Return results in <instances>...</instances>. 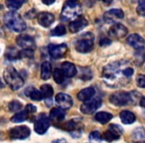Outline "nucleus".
Segmentation results:
<instances>
[{"mask_svg": "<svg viewBox=\"0 0 145 143\" xmlns=\"http://www.w3.org/2000/svg\"><path fill=\"white\" fill-rule=\"evenodd\" d=\"M123 64L121 63H113L105 66L103 70V81L107 85L111 87H116L121 84L122 78H125L123 75Z\"/></svg>", "mask_w": 145, "mask_h": 143, "instance_id": "obj_1", "label": "nucleus"}, {"mask_svg": "<svg viewBox=\"0 0 145 143\" xmlns=\"http://www.w3.org/2000/svg\"><path fill=\"white\" fill-rule=\"evenodd\" d=\"M82 13V5L80 0H67L61 13V20L68 22L76 19Z\"/></svg>", "mask_w": 145, "mask_h": 143, "instance_id": "obj_2", "label": "nucleus"}, {"mask_svg": "<svg viewBox=\"0 0 145 143\" xmlns=\"http://www.w3.org/2000/svg\"><path fill=\"white\" fill-rule=\"evenodd\" d=\"M5 26L14 32L21 33L26 29V24L22 17L15 11H9L4 15Z\"/></svg>", "mask_w": 145, "mask_h": 143, "instance_id": "obj_3", "label": "nucleus"}, {"mask_svg": "<svg viewBox=\"0 0 145 143\" xmlns=\"http://www.w3.org/2000/svg\"><path fill=\"white\" fill-rule=\"evenodd\" d=\"M3 76H4V80L6 84L10 87L12 91H18L24 85V81H23L22 77L19 75V73L13 67H8L5 69Z\"/></svg>", "mask_w": 145, "mask_h": 143, "instance_id": "obj_4", "label": "nucleus"}, {"mask_svg": "<svg viewBox=\"0 0 145 143\" xmlns=\"http://www.w3.org/2000/svg\"><path fill=\"white\" fill-rule=\"evenodd\" d=\"M76 50L80 53H89L93 48V36L91 33L84 34L76 42Z\"/></svg>", "mask_w": 145, "mask_h": 143, "instance_id": "obj_5", "label": "nucleus"}, {"mask_svg": "<svg viewBox=\"0 0 145 143\" xmlns=\"http://www.w3.org/2000/svg\"><path fill=\"white\" fill-rule=\"evenodd\" d=\"M109 101L112 104L116 105V106H123L132 101V97L131 95L126 91H117L114 93L109 97Z\"/></svg>", "mask_w": 145, "mask_h": 143, "instance_id": "obj_6", "label": "nucleus"}, {"mask_svg": "<svg viewBox=\"0 0 145 143\" xmlns=\"http://www.w3.org/2000/svg\"><path fill=\"white\" fill-rule=\"evenodd\" d=\"M50 127V116L45 113L40 114L35 121V131L38 134H44Z\"/></svg>", "mask_w": 145, "mask_h": 143, "instance_id": "obj_7", "label": "nucleus"}, {"mask_svg": "<svg viewBox=\"0 0 145 143\" xmlns=\"http://www.w3.org/2000/svg\"><path fill=\"white\" fill-rule=\"evenodd\" d=\"M101 105V97H95L93 99L85 101L81 106V111L85 114H91L93 113L99 106Z\"/></svg>", "mask_w": 145, "mask_h": 143, "instance_id": "obj_8", "label": "nucleus"}, {"mask_svg": "<svg viewBox=\"0 0 145 143\" xmlns=\"http://www.w3.org/2000/svg\"><path fill=\"white\" fill-rule=\"evenodd\" d=\"M122 132V129L116 124H110L108 126V129L103 133V138L105 139L108 142H111V141L117 140V139L120 138V134Z\"/></svg>", "mask_w": 145, "mask_h": 143, "instance_id": "obj_9", "label": "nucleus"}, {"mask_svg": "<svg viewBox=\"0 0 145 143\" xmlns=\"http://www.w3.org/2000/svg\"><path fill=\"white\" fill-rule=\"evenodd\" d=\"M124 17V13L120 9H111L108 10L107 12L105 13L103 15V20L108 24H115L119 20L123 19Z\"/></svg>", "mask_w": 145, "mask_h": 143, "instance_id": "obj_10", "label": "nucleus"}, {"mask_svg": "<svg viewBox=\"0 0 145 143\" xmlns=\"http://www.w3.org/2000/svg\"><path fill=\"white\" fill-rule=\"evenodd\" d=\"M68 51V47L66 44H59V45H49L48 52L53 59H61L65 56V54Z\"/></svg>", "mask_w": 145, "mask_h": 143, "instance_id": "obj_11", "label": "nucleus"}, {"mask_svg": "<svg viewBox=\"0 0 145 143\" xmlns=\"http://www.w3.org/2000/svg\"><path fill=\"white\" fill-rule=\"evenodd\" d=\"M127 33H128L127 28L124 25L120 24V23H115V24H113L108 30L109 37L113 39L123 38L124 36H126Z\"/></svg>", "mask_w": 145, "mask_h": 143, "instance_id": "obj_12", "label": "nucleus"}, {"mask_svg": "<svg viewBox=\"0 0 145 143\" xmlns=\"http://www.w3.org/2000/svg\"><path fill=\"white\" fill-rule=\"evenodd\" d=\"M30 133H31L30 128L28 126H25V125L13 127L9 131V135L13 139H25L30 135Z\"/></svg>", "mask_w": 145, "mask_h": 143, "instance_id": "obj_13", "label": "nucleus"}, {"mask_svg": "<svg viewBox=\"0 0 145 143\" xmlns=\"http://www.w3.org/2000/svg\"><path fill=\"white\" fill-rule=\"evenodd\" d=\"M56 103L62 109H69L72 106V99L67 93H60L56 95Z\"/></svg>", "mask_w": 145, "mask_h": 143, "instance_id": "obj_14", "label": "nucleus"}, {"mask_svg": "<svg viewBox=\"0 0 145 143\" xmlns=\"http://www.w3.org/2000/svg\"><path fill=\"white\" fill-rule=\"evenodd\" d=\"M16 43L19 47L23 49H31L34 50L35 48V41L29 35H20L16 38Z\"/></svg>", "mask_w": 145, "mask_h": 143, "instance_id": "obj_15", "label": "nucleus"}, {"mask_svg": "<svg viewBox=\"0 0 145 143\" xmlns=\"http://www.w3.org/2000/svg\"><path fill=\"white\" fill-rule=\"evenodd\" d=\"M88 24H89V21L84 17L80 16L71 22V24L69 25V29L72 33H78L81 30H83L85 27H87Z\"/></svg>", "mask_w": 145, "mask_h": 143, "instance_id": "obj_16", "label": "nucleus"}, {"mask_svg": "<svg viewBox=\"0 0 145 143\" xmlns=\"http://www.w3.org/2000/svg\"><path fill=\"white\" fill-rule=\"evenodd\" d=\"M127 44L135 50H141L144 47L145 41L141 36L137 34H132L127 37Z\"/></svg>", "mask_w": 145, "mask_h": 143, "instance_id": "obj_17", "label": "nucleus"}, {"mask_svg": "<svg viewBox=\"0 0 145 143\" xmlns=\"http://www.w3.org/2000/svg\"><path fill=\"white\" fill-rule=\"evenodd\" d=\"M55 17L52 13L49 12H42L38 15V22L41 26L43 27H49L52 25V23L54 22Z\"/></svg>", "mask_w": 145, "mask_h": 143, "instance_id": "obj_18", "label": "nucleus"}, {"mask_svg": "<svg viewBox=\"0 0 145 143\" xmlns=\"http://www.w3.org/2000/svg\"><path fill=\"white\" fill-rule=\"evenodd\" d=\"M61 70L63 71L65 77H67V78H72L77 75V68H76L75 65L70 62L63 63L62 67H61Z\"/></svg>", "mask_w": 145, "mask_h": 143, "instance_id": "obj_19", "label": "nucleus"}, {"mask_svg": "<svg viewBox=\"0 0 145 143\" xmlns=\"http://www.w3.org/2000/svg\"><path fill=\"white\" fill-rule=\"evenodd\" d=\"M40 91L43 95V99H46V103L47 105H51V99L53 97V93H54V89L51 87L50 85H43L40 87Z\"/></svg>", "mask_w": 145, "mask_h": 143, "instance_id": "obj_20", "label": "nucleus"}, {"mask_svg": "<svg viewBox=\"0 0 145 143\" xmlns=\"http://www.w3.org/2000/svg\"><path fill=\"white\" fill-rule=\"evenodd\" d=\"M95 89L93 87H87V89H84L78 93V99L81 101H87L89 99H91V97L95 95Z\"/></svg>", "mask_w": 145, "mask_h": 143, "instance_id": "obj_21", "label": "nucleus"}, {"mask_svg": "<svg viewBox=\"0 0 145 143\" xmlns=\"http://www.w3.org/2000/svg\"><path fill=\"white\" fill-rule=\"evenodd\" d=\"M65 112L63 111L62 108H58V107H54V108L51 109L50 111V119L54 121H57V122H60V121H63L65 119Z\"/></svg>", "mask_w": 145, "mask_h": 143, "instance_id": "obj_22", "label": "nucleus"}, {"mask_svg": "<svg viewBox=\"0 0 145 143\" xmlns=\"http://www.w3.org/2000/svg\"><path fill=\"white\" fill-rule=\"evenodd\" d=\"M119 117H120L122 123H124V124H131V123H133L135 121L134 113L128 110L121 111L120 114H119Z\"/></svg>", "mask_w": 145, "mask_h": 143, "instance_id": "obj_23", "label": "nucleus"}, {"mask_svg": "<svg viewBox=\"0 0 145 143\" xmlns=\"http://www.w3.org/2000/svg\"><path fill=\"white\" fill-rule=\"evenodd\" d=\"M52 75V66L49 62H44L41 67V78L42 80L46 81L49 80Z\"/></svg>", "mask_w": 145, "mask_h": 143, "instance_id": "obj_24", "label": "nucleus"}, {"mask_svg": "<svg viewBox=\"0 0 145 143\" xmlns=\"http://www.w3.org/2000/svg\"><path fill=\"white\" fill-rule=\"evenodd\" d=\"M112 114L111 113H108V112H105V111H101V112H97V114H95V118L97 121H99V123H103V124H105V123L108 122L109 120H110L111 118H112Z\"/></svg>", "mask_w": 145, "mask_h": 143, "instance_id": "obj_25", "label": "nucleus"}, {"mask_svg": "<svg viewBox=\"0 0 145 143\" xmlns=\"http://www.w3.org/2000/svg\"><path fill=\"white\" fill-rule=\"evenodd\" d=\"M29 116V113L27 112L26 109L22 111H19V112L15 113L12 117H11V121L14 123H18V122H22V121L26 120L27 117Z\"/></svg>", "mask_w": 145, "mask_h": 143, "instance_id": "obj_26", "label": "nucleus"}, {"mask_svg": "<svg viewBox=\"0 0 145 143\" xmlns=\"http://www.w3.org/2000/svg\"><path fill=\"white\" fill-rule=\"evenodd\" d=\"M26 95L30 97L31 99L33 101H39L43 99V95L41 93V91H39L38 89H33V87H30L26 91Z\"/></svg>", "mask_w": 145, "mask_h": 143, "instance_id": "obj_27", "label": "nucleus"}, {"mask_svg": "<svg viewBox=\"0 0 145 143\" xmlns=\"http://www.w3.org/2000/svg\"><path fill=\"white\" fill-rule=\"evenodd\" d=\"M26 0H6V6L8 7L9 9H13V10H16V9H19Z\"/></svg>", "mask_w": 145, "mask_h": 143, "instance_id": "obj_28", "label": "nucleus"}, {"mask_svg": "<svg viewBox=\"0 0 145 143\" xmlns=\"http://www.w3.org/2000/svg\"><path fill=\"white\" fill-rule=\"evenodd\" d=\"M5 57H6V59H8L10 61H15L18 58H20L19 57V52L15 48H13V47H10V48L7 49L6 53H5Z\"/></svg>", "mask_w": 145, "mask_h": 143, "instance_id": "obj_29", "label": "nucleus"}, {"mask_svg": "<svg viewBox=\"0 0 145 143\" xmlns=\"http://www.w3.org/2000/svg\"><path fill=\"white\" fill-rule=\"evenodd\" d=\"M53 77H54V80L57 84H63L65 81V75L63 73V71L61 69H56L53 73Z\"/></svg>", "mask_w": 145, "mask_h": 143, "instance_id": "obj_30", "label": "nucleus"}, {"mask_svg": "<svg viewBox=\"0 0 145 143\" xmlns=\"http://www.w3.org/2000/svg\"><path fill=\"white\" fill-rule=\"evenodd\" d=\"M65 34H66V27L62 24L57 26L55 29H53L52 32H51L52 36H63Z\"/></svg>", "mask_w": 145, "mask_h": 143, "instance_id": "obj_31", "label": "nucleus"}, {"mask_svg": "<svg viewBox=\"0 0 145 143\" xmlns=\"http://www.w3.org/2000/svg\"><path fill=\"white\" fill-rule=\"evenodd\" d=\"M19 57L20 58L32 59L34 57V50L31 49H23L21 52H19Z\"/></svg>", "mask_w": 145, "mask_h": 143, "instance_id": "obj_32", "label": "nucleus"}, {"mask_svg": "<svg viewBox=\"0 0 145 143\" xmlns=\"http://www.w3.org/2000/svg\"><path fill=\"white\" fill-rule=\"evenodd\" d=\"M21 107H22V104H21V103L18 101H12L11 103H9V104H8L9 110L13 111V112L18 111L19 109H21Z\"/></svg>", "mask_w": 145, "mask_h": 143, "instance_id": "obj_33", "label": "nucleus"}, {"mask_svg": "<svg viewBox=\"0 0 145 143\" xmlns=\"http://www.w3.org/2000/svg\"><path fill=\"white\" fill-rule=\"evenodd\" d=\"M133 138L137 139V140H142V139H145V131L143 130L141 127H139V128L135 129L134 131H133Z\"/></svg>", "mask_w": 145, "mask_h": 143, "instance_id": "obj_34", "label": "nucleus"}, {"mask_svg": "<svg viewBox=\"0 0 145 143\" xmlns=\"http://www.w3.org/2000/svg\"><path fill=\"white\" fill-rule=\"evenodd\" d=\"M136 11L140 16H145V0H138Z\"/></svg>", "mask_w": 145, "mask_h": 143, "instance_id": "obj_35", "label": "nucleus"}, {"mask_svg": "<svg viewBox=\"0 0 145 143\" xmlns=\"http://www.w3.org/2000/svg\"><path fill=\"white\" fill-rule=\"evenodd\" d=\"M89 139H91V142L97 143V142H99V141H101L103 136H101L99 131H93V132L89 134Z\"/></svg>", "mask_w": 145, "mask_h": 143, "instance_id": "obj_36", "label": "nucleus"}, {"mask_svg": "<svg viewBox=\"0 0 145 143\" xmlns=\"http://www.w3.org/2000/svg\"><path fill=\"white\" fill-rule=\"evenodd\" d=\"M64 128L67 129V130H76V129L78 128V124L77 122H76L75 119H72V120H70L69 122L66 123V125H64Z\"/></svg>", "mask_w": 145, "mask_h": 143, "instance_id": "obj_37", "label": "nucleus"}, {"mask_svg": "<svg viewBox=\"0 0 145 143\" xmlns=\"http://www.w3.org/2000/svg\"><path fill=\"white\" fill-rule=\"evenodd\" d=\"M136 84L139 87L145 89V75H139L136 78Z\"/></svg>", "mask_w": 145, "mask_h": 143, "instance_id": "obj_38", "label": "nucleus"}, {"mask_svg": "<svg viewBox=\"0 0 145 143\" xmlns=\"http://www.w3.org/2000/svg\"><path fill=\"white\" fill-rule=\"evenodd\" d=\"M123 75H124L125 78H130L131 76L133 75V69L131 68V67H124V69H123Z\"/></svg>", "mask_w": 145, "mask_h": 143, "instance_id": "obj_39", "label": "nucleus"}, {"mask_svg": "<svg viewBox=\"0 0 145 143\" xmlns=\"http://www.w3.org/2000/svg\"><path fill=\"white\" fill-rule=\"evenodd\" d=\"M27 110V112L29 113V114H33V113H35L37 111V108L35 105L33 104H28L26 105V108H25Z\"/></svg>", "mask_w": 145, "mask_h": 143, "instance_id": "obj_40", "label": "nucleus"}, {"mask_svg": "<svg viewBox=\"0 0 145 143\" xmlns=\"http://www.w3.org/2000/svg\"><path fill=\"white\" fill-rule=\"evenodd\" d=\"M111 43V40H109V39L107 38H103L101 41H99V45L101 46H108V45H110Z\"/></svg>", "mask_w": 145, "mask_h": 143, "instance_id": "obj_41", "label": "nucleus"}, {"mask_svg": "<svg viewBox=\"0 0 145 143\" xmlns=\"http://www.w3.org/2000/svg\"><path fill=\"white\" fill-rule=\"evenodd\" d=\"M42 2L46 5H51L55 2V0H42Z\"/></svg>", "mask_w": 145, "mask_h": 143, "instance_id": "obj_42", "label": "nucleus"}, {"mask_svg": "<svg viewBox=\"0 0 145 143\" xmlns=\"http://www.w3.org/2000/svg\"><path fill=\"white\" fill-rule=\"evenodd\" d=\"M140 105L145 108V97H141V99H140Z\"/></svg>", "mask_w": 145, "mask_h": 143, "instance_id": "obj_43", "label": "nucleus"}, {"mask_svg": "<svg viewBox=\"0 0 145 143\" xmlns=\"http://www.w3.org/2000/svg\"><path fill=\"white\" fill-rule=\"evenodd\" d=\"M54 143H67V141L65 139H58V140L54 141Z\"/></svg>", "mask_w": 145, "mask_h": 143, "instance_id": "obj_44", "label": "nucleus"}, {"mask_svg": "<svg viewBox=\"0 0 145 143\" xmlns=\"http://www.w3.org/2000/svg\"><path fill=\"white\" fill-rule=\"evenodd\" d=\"M99 1H103L105 4H110V3L112 2V0H99Z\"/></svg>", "mask_w": 145, "mask_h": 143, "instance_id": "obj_45", "label": "nucleus"}, {"mask_svg": "<svg viewBox=\"0 0 145 143\" xmlns=\"http://www.w3.org/2000/svg\"><path fill=\"white\" fill-rule=\"evenodd\" d=\"M2 87H4V85H3L2 82H1V80H0V89H2Z\"/></svg>", "mask_w": 145, "mask_h": 143, "instance_id": "obj_46", "label": "nucleus"}, {"mask_svg": "<svg viewBox=\"0 0 145 143\" xmlns=\"http://www.w3.org/2000/svg\"><path fill=\"white\" fill-rule=\"evenodd\" d=\"M137 143H145V142H143V141H138Z\"/></svg>", "mask_w": 145, "mask_h": 143, "instance_id": "obj_47", "label": "nucleus"}]
</instances>
